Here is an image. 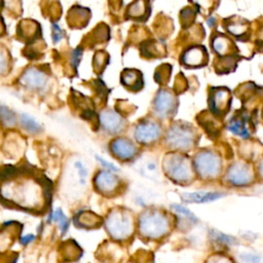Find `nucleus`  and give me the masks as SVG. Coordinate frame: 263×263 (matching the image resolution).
<instances>
[{
	"mask_svg": "<svg viewBox=\"0 0 263 263\" xmlns=\"http://www.w3.org/2000/svg\"><path fill=\"white\" fill-rule=\"evenodd\" d=\"M52 185L45 176L9 167L2 173L1 199L8 208L42 215L51 202Z\"/></svg>",
	"mask_w": 263,
	"mask_h": 263,
	"instance_id": "obj_1",
	"label": "nucleus"
},
{
	"mask_svg": "<svg viewBox=\"0 0 263 263\" xmlns=\"http://www.w3.org/2000/svg\"><path fill=\"white\" fill-rule=\"evenodd\" d=\"M176 226V216L161 209L150 208L142 212L137 221V231L143 239L160 240L165 238Z\"/></svg>",
	"mask_w": 263,
	"mask_h": 263,
	"instance_id": "obj_2",
	"label": "nucleus"
},
{
	"mask_svg": "<svg viewBox=\"0 0 263 263\" xmlns=\"http://www.w3.org/2000/svg\"><path fill=\"white\" fill-rule=\"evenodd\" d=\"M104 225L110 238L117 242L127 241L137 228L133 213L123 206L111 209L106 215Z\"/></svg>",
	"mask_w": 263,
	"mask_h": 263,
	"instance_id": "obj_3",
	"label": "nucleus"
},
{
	"mask_svg": "<svg viewBox=\"0 0 263 263\" xmlns=\"http://www.w3.org/2000/svg\"><path fill=\"white\" fill-rule=\"evenodd\" d=\"M163 172L172 182L188 185L194 179V167L189 158L181 153L166 154L162 162Z\"/></svg>",
	"mask_w": 263,
	"mask_h": 263,
	"instance_id": "obj_4",
	"label": "nucleus"
},
{
	"mask_svg": "<svg viewBox=\"0 0 263 263\" xmlns=\"http://www.w3.org/2000/svg\"><path fill=\"white\" fill-rule=\"evenodd\" d=\"M193 167L197 177L202 180H215L222 171V160L212 151H200L193 158Z\"/></svg>",
	"mask_w": 263,
	"mask_h": 263,
	"instance_id": "obj_5",
	"label": "nucleus"
},
{
	"mask_svg": "<svg viewBox=\"0 0 263 263\" xmlns=\"http://www.w3.org/2000/svg\"><path fill=\"white\" fill-rule=\"evenodd\" d=\"M95 190L107 198H112L121 194L123 183L121 179L111 171L104 170L96 174L92 180Z\"/></svg>",
	"mask_w": 263,
	"mask_h": 263,
	"instance_id": "obj_6",
	"label": "nucleus"
},
{
	"mask_svg": "<svg viewBox=\"0 0 263 263\" xmlns=\"http://www.w3.org/2000/svg\"><path fill=\"white\" fill-rule=\"evenodd\" d=\"M165 141L167 145L174 150L186 151L193 147L195 142V135L191 127L182 124L173 125L166 134Z\"/></svg>",
	"mask_w": 263,
	"mask_h": 263,
	"instance_id": "obj_7",
	"label": "nucleus"
},
{
	"mask_svg": "<svg viewBox=\"0 0 263 263\" xmlns=\"http://www.w3.org/2000/svg\"><path fill=\"white\" fill-rule=\"evenodd\" d=\"M225 179L227 184L232 187H247L254 182L255 175L248 163L238 161L228 167Z\"/></svg>",
	"mask_w": 263,
	"mask_h": 263,
	"instance_id": "obj_8",
	"label": "nucleus"
},
{
	"mask_svg": "<svg viewBox=\"0 0 263 263\" xmlns=\"http://www.w3.org/2000/svg\"><path fill=\"white\" fill-rule=\"evenodd\" d=\"M161 134L160 126L153 121L140 122L135 130L136 140L141 144H151L155 142Z\"/></svg>",
	"mask_w": 263,
	"mask_h": 263,
	"instance_id": "obj_9",
	"label": "nucleus"
},
{
	"mask_svg": "<svg viewBox=\"0 0 263 263\" xmlns=\"http://www.w3.org/2000/svg\"><path fill=\"white\" fill-rule=\"evenodd\" d=\"M110 151L112 154L122 161H127L133 159L137 155V147L125 138L114 139L110 143Z\"/></svg>",
	"mask_w": 263,
	"mask_h": 263,
	"instance_id": "obj_10",
	"label": "nucleus"
},
{
	"mask_svg": "<svg viewBox=\"0 0 263 263\" xmlns=\"http://www.w3.org/2000/svg\"><path fill=\"white\" fill-rule=\"evenodd\" d=\"M73 223L77 228L92 230L99 228L102 224H104V220L95 212L88 210H81L74 215Z\"/></svg>",
	"mask_w": 263,
	"mask_h": 263,
	"instance_id": "obj_11",
	"label": "nucleus"
},
{
	"mask_svg": "<svg viewBox=\"0 0 263 263\" xmlns=\"http://www.w3.org/2000/svg\"><path fill=\"white\" fill-rule=\"evenodd\" d=\"M177 100L174 95L170 90L161 89L157 92L154 99L153 108L158 115L167 116L175 110Z\"/></svg>",
	"mask_w": 263,
	"mask_h": 263,
	"instance_id": "obj_12",
	"label": "nucleus"
},
{
	"mask_svg": "<svg viewBox=\"0 0 263 263\" xmlns=\"http://www.w3.org/2000/svg\"><path fill=\"white\" fill-rule=\"evenodd\" d=\"M171 208L176 213V226H179L181 230L190 229L197 223V217L187 206L180 203H173Z\"/></svg>",
	"mask_w": 263,
	"mask_h": 263,
	"instance_id": "obj_13",
	"label": "nucleus"
},
{
	"mask_svg": "<svg viewBox=\"0 0 263 263\" xmlns=\"http://www.w3.org/2000/svg\"><path fill=\"white\" fill-rule=\"evenodd\" d=\"M226 193L221 191H195L190 193H182L180 197L186 203H205L216 201L224 197Z\"/></svg>",
	"mask_w": 263,
	"mask_h": 263,
	"instance_id": "obj_14",
	"label": "nucleus"
},
{
	"mask_svg": "<svg viewBox=\"0 0 263 263\" xmlns=\"http://www.w3.org/2000/svg\"><path fill=\"white\" fill-rule=\"evenodd\" d=\"M206 50L203 46L194 45L183 52L181 62L187 67H200L206 62Z\"/></svg>",
	"mask_w": 263,
	"mask_h": 263,
	"instance_id": "obj_15",
	"label": "nucleus"
},
{
	"mask_svg": "<svg viewBox=\"0 0 263 263\" xmlns=\"http://www.w3.org/2000/svg\"><path fill=\"white\" fill-rule=\"evenodd\" d=\"M82 253L83 252L80 247L73 239H68L64 241L59 249L61 260L66 263L77 261L82 256Z\"/></svg>",
	"mask_w": 263,
	"mask_h": 263,
	"instance_id": "obj_16",
	"label": "nucleus"
},
{
	"mask_svg": "<svg viewBox=\"0 0 263 263\" xmlns=\"http://www.w3.org/2000/svg\"><path fill=\"white\" fill-rule=\"evenodd\" d=\"M210 108L213 112L220 113L226 109L229 102V91L226 88H216L210 96Z\"/></svg>",
	"mask_w": 263,
	"mask_h": 263,
	"instance_id": "obj_17",
	"label": "nucleus"
},
{
	"mask_svg": "<svg viewBox=\"0 0 263 263\" xmlns=\"http://www.w3.org/2000/svg\"><path fill=\"white\" fill-rule=\"evenodd\" d=\"M101 123L107 132L112 134L118 133L122 128V118L114 111L103 112L101 114Z\"/></svg>",
	"mask_w": 263,
	"mask_h": 263,
	"instance_id": "obj_18",
	"label": "nucleus"
},
{
	"mask_svg": "<svg viewBox=\"0 0 263 263\" xmlns=\"http://www.w3.org/2000/svg\"><path fill=\"white\" fill-rule=\"evenodd\" d=\"M21 81L23 84L32 88H40L46 82V75L36 69H28L22 76Z\"/></svg>",
	"mask_w": 263,
	"mask_h": 263,
	"instance_id": "obj_19",
	"label": "nucleus"
},
{
	"mask_svg": "<svg viewBox=\"0 0 263 263\" xmlns=\"http://www.w3.org/2000/svg\"><path fill=\"white\" fill-rule=\"evenodd\" d=\"M121 82L133 90H138L143 85V79L141 72L135 69H126L121 73Z\"/></svg>",
	"mask_w": 263,
	"mask_h": 263,
	"instance_id": "obj_20",
	"label": "nucleus"
},
{
	"mask_svg": "<svg viewBox=\"0 0 263 263\" xmlns=\"http://www.w3.org/2000/svg\"><path fill=\"white\" fill-rule=\"evenodd\" d=\"M210 239L213 241V243H215L216 246L223 248V249H228V248H232L238 245V240L231 235L225 234L221 231L212 229L210 231Z\"/></svg>",
	"mask_w": 263,
	"mask_h": 263,
	"instance_id": "obj_21",
	"label": "nucleus"
},
{
	"mask_svg": "<svg viewBox=\"0 0 263 263\" xmlns=\"http://www.w3.org/2000/svg\"><path fill=\"white\" fill-rule=\"evenodd\" d=\"M237 263H263V256L257 251L243 249L236 252Z\"/></svg>",
	"mask_w": 263,
	"mask_h": 263,
	"instance_id": "obj_22",
	"label": "nucleus"
},
{
	"mask_svg": "<svg viewBox=\"0 0 263 263\" xmlns=\"http://www.w3.org/2000/svg\"><path fill=\"white\" fill-rule=\"evenodd\" d=\"M51 221L57 223L62 235H64L67 232L68 227H69V220L61 208H58L54 212H51V211L49 212V216L47 218V223H50Z\"/></svg>",
	"mask_w": 263,
	"mask_h": 263,
	"instance_id": "obj_23",
	"label": "nucleus"
},
{
	"mask_svg": "<svg viewBox=\"0 0 263 263\" xmlns=\"http://www.w3.org/2000/svg\"><path fill=\"white\" fill-rule=\"evenodd\" d=\"M228 129L234 134V135H237L241 138H249V132H248V128L246 127V124H245V120H241V118H234L230 121L229 125H228Z\"/></svg>",
	"mask_w": 263,
	"mask_h": 263,
	"instance_id": "obj_24",
	"label": "nucleus"
},
{
	"mask_svg": "<svg viewBox=\"0 0 263 263\" xmlns=\"http://www.w3.org/2000/svg\"><path fill=\"white\" fill-rule=\"evenodd\" d=\"M213 49L219 54H226L230 49V40L225 36H217L212 41Z\"/></svg>",
	"mask_w": 263,
	"mask_h": 263,
	"instance_id": "obj_25",
	"label": "nucleus"
},
{
	"mask_svg": "<svg viewBox=\"0 0 263 263\" xmlns=\"http://www.w3.org/2000/svg\"><path fill=\"white\" fill-rule=\"evenodd\" d=\"M21 121H22V125L23 127L30 132V133H33V134H36L40 130V125L32 118L30 117L29 115L27 114H23L22 115V118H21Z\"/></svg>",
	"mask_w": 263,
	"mask_h": 263,
	"instance_id": "obj_26",
	"label": "nucleus"
},
{
	"mask_svg": "<svg viewBox=\"0 0 263 263\" xmlns=\"http://www.w3.org/2000/svg\"><path fill=\"white\" fill-rule=\"evenodd\" d=\"M204 263H235V262L227 255L218 253L209 257Z\"/></svg>",
	"mask_w": 263,
	"mask_h": 263,
	"instance_id": "obj_27",
	"label": "nucleus"
},
{
	"mask_svg": "<svg viewBox=\"0 0 263 263\" xmlns=\"http://www.w3.org/2000/svg\"><path fill=\"white\" fill-rule=\"evenodd\" d=\"M1 117H2L3 122L7 125H12L15 122V116H14L13 112L6 109L4 106L1 107Z\"/></svg>",
	"mask_w": 263,
	"mask_h": 263,
	"instance_id": "obj_28",
	"label": "nucleus"
},
{
	"mask_svg": "<svg viewBox=\"0 0 263 263\" xmlns=\"http://www.w3.org/2000/svg\"><path fill=\"white\" fill-rule=\"evenodd\" d=\"M145 10V6H144V3L142 0H137V2L134 3L133 6H130V9H129V13L133 15V16H136V15H139L141 11V13L143 14Z\"/></svg>",
	"mask_w": 263,
	"mask_h": 263,
	"instance_id": "obj_29",
	"label": "nucleus"
},
{
	"mask_svg": "<svg viewBox=\"0 0 263 263\" xmlns=\"http://www.w3.org/2000/svg\"><path fill=\"white\" fill-rule=\"evenodd\" d=\"M97 159H98V160L102 163V165H103L104 167H106L108 171H111V172H118V171H119V168H118L117 166H115L114 164H112V163H110V162L104 160L102 157L97 156Z\"/></svg>",
	"mask_w": 263,
	"mask_h": 263,
	"instance_id": "obj_30",
	"label": "nucleus"
},
{
	"mask_svg": "<svg viewBox=\"0 0 263 263\" xmlns=\"http://www.w3.org/2000/svg\"><path fill=\"white\" fill-rule=\"evenodd\" d=\"M34 239H35V235H34V234H27V235L22 236V237L20 238V242H21L22 246H27V245H29L30 242L34 241Z\"/></svg>",
	"mask_w": 263,
	"mask_h": 263,
	"instance_id": "obj_31",
	"label": "nucleus"
},
{
	"mask_svg": "<svg viewBox=\"0 0 263 263\" xmlns=\"http://www.w3.org/2000/svg\"><path fill=\"white\" fill-rule=\"evenodd\" d=\"M258 175L263 180V159L260 161V163L258 165Z\"/></svg>",
	"mask_w": 263,
	"mask_h": 263,
	"instance_id": "obj_32",
	"label": "nucleus"
}]
</instances>
